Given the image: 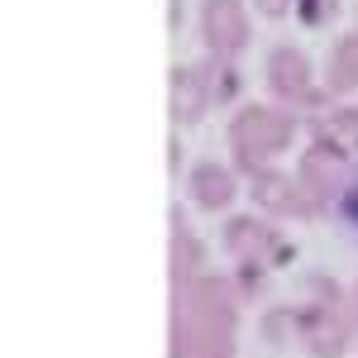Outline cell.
Instances as JSON below:
<instances>
[{"instance_id":"1","label":"cell","mask_w":358,"mask_h":358,"mask_svg":"<svg viewBox=\"0 0 358 358\" xmlns=\"http://www.w3.org/2000/svg\"><path fill=\"white\" fill-rule=\"evenodd\" d=\"M296 134V124H292V115L273 110V106H244V110L234 115V124H229V138H234V153H239V167L244 172H263V163L282 153L287 143Z\"/></svg>"},{"instance_id":"2","label":"cell","mask_w":358,"mask_h":358,"mask_svg":"<svg viewBox=\"0 0 358 358\" xmlns=\"http://www.w3.org/2000/svg\"><path fill=\"white\" fill-rule=\"evenodd\" d=\"M201 34H206V43H210L215 57L244 53L248 48V10H244V0H206V10H201Z\"/></svg>"},{"instance_id":"3","label":"cell","mask_w":358,"mask_h":358,"mask_svg":"<svg viewBox=\"0 0 358 358\" xmlns=\"http://www.w3.org/2000/svg\"><path fill=\"white\" fill-rule=\"evenodd\" d=\"M301 339L315 358H339L344 354L349 325H344V315H339V292H325V301L310 306L301 315Z\"/></svg>"},{"instance_id":"4","label":"cell","mask_w":358,"mask_h":358,"mask_svg":"<svg viewBox=\"0 0 358 358\" xmlns=\"http://www.w3.org/2000/svg\"><path fill=\"white\" fill-rule=\"evenodd\" d=\"M268 86H273L282 101H301V106H320L315 86H310V57L296 48H273L268 53Z\"/></svg>"},{"instance_id":"5","label":"cell","mask_w":358,"mask_h":358,"mask_svg":"<svg viewBox=\"0 0 358 358\" xmlns=\"http://www.w3.org/2000/svg\"><path fill=\"white\" fill-rule=\"evenodd\" d=\"M224 244H229V253H234V258H244V263H253V268H263L268 258H287V248L277 244L273 229H268V224H258V220H248V215L229 220Z\"/></svg>"},{"instance_id":"6","label":"cell","mask_w":358,"mask_h":358,"mask_svg":"<svg viewBox=\"0 0 358 358\" xmlns=\"http://www.w3.org/2000/svg\"><path fill=\"white\" fill-rule=\"evenodd\" d=\"M339 172H344V143L339 138H320L310 143V153L301 158V187L310 196H330L339 187Z\"/></svg>"},{"instance_id":"7","label":"cell","mask_w":358,"mask_h":358,"mask_svg":"<svg viewBox=\"0 0 358 358\" xmlns=\"http://www.w3.org/2000/svg\"><path fill=\"white\" fill-rule=\"evenodd\" d=\"M301 192H306L301 182H292V177H282V172H258V177H253V201H258L263 210H273V215H310L315 206H310Z\"/></svg>"},{"instance_id":"8","label":"cell","mask_w":358,"mask_h":358,"mask_svg":"<svg viewBox=\"0 0 358 358\" xmlns=\"http://www.w3.org/2000/svg\"><path fill=\"white\" fill-rule=\"evenodd\" d=\"M167 96H172V115H177L182 124H196V120L206 115V106H210V91H206V82H201L196 67H172Z\"/></svg>"},{"instance_id":"9","label":"cell","mask_w":358,"mask_h":358,"mask_svg":"<svg viewBox=\"0 0 358 358\" xmlns=\"http://www.w3.org/2000/svg\"><path fill=\"white\" fill-rule=\"evenodd\" d=\"M167 268H172V292L187 287L192 277H201V244L187 229L182 210H172V244H167Z\"/></svg>"},{"instance_id":"10","label":"cell","mask_w":358,"mask_h":358,"mask_svg":"<svg viewBox=\"0 0 358 358\" xmlns=\"http://www.w3.org/2000/svg\"><path fill=\"white\" fill-rule=\"evenodd\" d=\"M192 201L201 210H224L234 201V177L220 163H201L192 172Z\"/></svg>"},{"instance_id":"11","label":"cell","mask_w":358,"mask_h":358,"mask_svg":"<svg viewBox=\"0 0 358 358\" xmlns=\"http://www.w3.org/2000/svg\"><path fill=\"white\" fill-rule=\"evenodd\" d=\"M325 86H330L334 96L358 91V34L339 38V43L330 48V62H325Z\"/></svg>"},{"instance_id":"12","label":"cell","mask_w":358,"mask_h":358,"mask_svg":"<svg viewBox=\"0 0 358 358\" xmlns=\"http://www.w3.org/2000/svg\"><path fill=\"white\" fill-rule=\"evenodd\" d=\"M196 72H201V82H206V91H210V101H229V96L239 91L234 67H229V62H215V57H210V62H201Z\"/></svg>"},{"instance_id":"13","label":"cell","mask_w":358,"mask_h":358,"mask_svg":"<svg viewBox=\"0 0 358 358\" xmlns=\"http://www.w3.org/2000/svg\"><path fill=\"white\" fill-rule=\"evenodd\" d=\"M330 134L344 143V148H358V110H334L330 115Z\"/></svg>"},{"instance_id":"14","label":"cell","mask_w":358,"mask_h":358,"mask_svg":"<svg viewBox=\"0 0 358 358\" xmlns=\"http://www.w3.org/2000/svg\"><path fill=\"white\" fill-rule=\"evenodd\" d=\"M330 10H334V0H306V5H301V15L310 20V24H320Z\"/></svg>"},{"instance_id":"15","label":"cell","mask_w":358,"mask_h":358,"mask_svg":"<svg viewBox=\"0 0 358 358\" xmlns=\"http://www.w3.org/2000/svg\"><path fill=\"white\" fill-rule=\"evenodd\" d=\"M258 10H263V15H282V10H287V0H258Z\"/></svg>"},{"instance_id":"16","label":"cell","mask_w":358,"mask_h":358,"mask_svg":"<svg viewBox=\"0 0 358 358\" xmlns=\"http://www.w3.org/2000/svg\"><path fill=\"white\" fill-rule=\"evenodd\" d=\"M354 315H358V282H354Z\"/></svg>"}]
</instances>
